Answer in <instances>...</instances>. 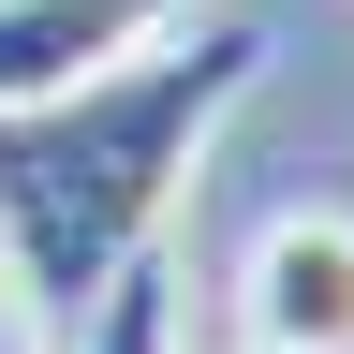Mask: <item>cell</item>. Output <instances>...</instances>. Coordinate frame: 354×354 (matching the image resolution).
Here are the masks:
<instances>
[{
  "label": "cell",
  "instance_id": "1",
  "mask_svg": "<svg viewBox=\"0 0 354 354\" xmlns=\"http://www.w3.org/2000/svg\"><path fill=\"white\" fill-rule=\"evenodd\" d=\"M266 88V15L207 0L162 44H133L118 74L44 88V104H0V310L59 354L74 310L118 281L133 251L177 221L207 133Z\"/></svg>",
  "mask_w": 354,
  "mask_h": 354
},
{
  "label": "cell",
  "instance_id": "4",
  "mask_svg": "<svg viewBox=\"0 0 354 354\" xmlns=\"http://www.w3.org/2000/svg\"><path fill=\"white\" fill-rule=\"evenodd\" d=\"M177 295H192V281H177V251L148 236L104 295L74 310V339H59V354H177Z\"/></svg>",
  "mask_w": 354,
  "mask_h": 354
},
{
  "label": "cell",
  "instance_id": "3",
  "mask_svg": "<svg viewBox=\"0 0 354 354\" xmlns=\"http://www.w3.org/2000/svg\"><path fill=\"white\" fill-rule=\"evenodd\" d=\"M177 15H207V0H0V104H44V88L118 74L133 44H162Z\"/></svg>",
  "mask_w": 354,
  "mask_h": 354
},
{
  "label": "cell",
  "instance_id": "5",
  "mask_svg": "<svg viewBox=\"0 0 354 354\" xmlns=\"http://www.w3.org/2000/svg\"><path fill=\"white\" fill-rule=\"evenodd\" d=\"M0 354H30V325H15V310H0Z\"/></svg>",
  "mask_w": 354,
  "mask_h": 354
},
{
  "label": "cell",
  "instance_id": "2",
  "mask_svg": "<svg viewBox=\"0 0 354 354\" xmlns=\"http://www.w3.org/2000/svg\"><path fill=\"white\" fill-rule=\"evenodd\" d=\"M251 354H354V207H281L236 266Z\"/></svg>",
  "mask_w": 354,
  "mask_h": 354
}]
</instances>
